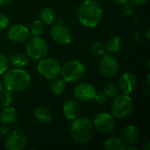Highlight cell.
Here are the masks:
<instances>
[{
	"instance_id": "21",
	"label": "cell",
	"mask_w": 150,
	"mask_h": 150,
	"mask_svg": "<svg viewBox=\"0 0 150 150\" xmlns=\"http://www.w3.org/2000/svg\"><path fill=\"white\" fill-rule=\"evenodd\" d=\"M124 141L117 137H111L104 142V149L105 150H126Z\"/></svg>"
},
{
	"instance_id": "16",
	"label": "cell",
	"mask_w": 150,
	"mask_h": 150,
	"mask_svg": "<svg viewBox=\"0 0 150 150\" xmlns=\"http://www.w3.org/2000/svg\"><path fill=\"white\" fill-rule=\"evenodd\" d=\"M122 137L126 143H127L129 145L134 144L139 140L140 131L136 126H134V125L127 126L123 130Z\"/></svg>"
},
{
	"instance_id": "10",
	"label": "cell",
	"mask_w": 150,
	"mask_h": 150,
	"mask_svg": "<svg viewBox=\"0 0 150 150\" xmlns=\"http://www.w3.org/2000/svg\"><path fill=\"white\" fill-rule=\"evenodd\" d=\"M26 145V136L21 130L11 131L4 141V147L8 150H21Z\"/></svg>"
},
{
	"instance_id": "31",
	"label": "cell",
	"mask_w": 150,
	"mask_h": 150,
	"mask_svg": "<svg viewBox=\"0 0 150 150\" xmlns=\"http://www.w3.org/2000/svg\"><path fill=\"white\" fill-rule=\"evenodd\" d=\"M122 11H123V12H124L125 15L130 16V15H132V14L134 13V6H133L132 4L127 2L126 4H123V9H122Z\"/></svg>"
},
{
	"instance_id": "4",
	"label": "cell",
	"mask_w": 150,
	"mask_h": 150,
	"mask_svg": "<svg viewBox=\"0 0 150 150\" xmlns=\"http://www.w3.org/2000/svg\"><path fill=\"white\" fill-rule=\"evenodd\" d=\"M112 113L114 118L125 119L128 117L134 109V101L127 94L117 95L112 103Z\"/></svg>"
},
{
	"instance_id": "26",
	"label": "cell",
	"mask_w": 150,
	"mask_h": 150,
	"mask_svg": "<svg viewBox=\"0 0 150 150\" xmlns=\"http://www.w3.org/2000/svg\"><path fill=\"white\" fill-rule=\"evenodd\" d=\"M103 91L108 98H114L117 95H119V88L113 83L105 84Z\"/></svg>"
},
{
	"instance_id": "15",
	"label": "cell",
	"mask_w": 150,
	"mask_h": 150,
	"mask_svg": "<svg viewBox=\"0 0 150 150\" xmlns=\"http://www.w3.org/2000/svg\"><path fill=\"white\" fill-rule=\"evenodd\" d=\"M81 107L77 101L69 99L68 100L62 107V113L64 117L68 120H75L80 114Z\"/></svg>"
},
{
	"instance_id": "36",
	"label": "cell",
	"mask_w": 150,
	"mask_h": 150,
	"mask_svg": "<svg viewBox=\"0 0 150 150\" xmlns=\"http://www.w3.org/2000/svg\"><path fill=\"white\" fill-rule=\"evenodd\" d=\"M3 87H4V83H3V82L0 80V92L3 91Z\"/></svg>"
},
{
	"instance_id": "28",
	"label": "cell",
	"mask_w": 150,
	"mask_h": 150,
	"mask_svg": "<svg viewBox=\"0 0 150 150\" xmlns=\"http://www.w3.org/2000/svg\"><path fill=\"white\" fill-rule=\"evenodd\" d=\"M9 62V58L4 54H0V75H3L8 69Z\"/></svg>"
},
{
	"instance_id": "9",
	"label": "cell",
	"mask_w": 150,
	"mask_h": 150,
	"mask_svg": "<svg viewBox=\"0 0 150 150\" xmlns=\"http://www.w3.org/2000/svg\"><path fill=\"white\" fill-rule=\"evenodd\" d=\"M119 62L115 57L110 54H104L99 62V70L106 78L114 77L119 72Z\"/></svg>"
},
{
	"instance_id": "32",
	"label": "cell",
	"mask_w": 150,
	"mask_h": 150,
	"mask_svg": "<svg viewBox=\"0 0 150 150\" xmlns=\"http://www.w3.org/2000/svg\"><path fill=\"white\" fill-rule=\"evenodd\" d=\"M132 3L135 5H142V4H144L147 0H131Z\"/></svg>"
},
{
	"instance_id": "8",
	"label": "cell",
	"mask_w": 150,
	"mask_h": 150,
	"mask_svg": "<svg viewBox=\"0 0 150 150\" xmlns=\"http://www.w3.org/2000/svg\"><path fill=\"white\" fill-rule=\"evenodd\" d=\"M93 126L98 133L108 134L115 129L116 122L114 117L110 113L101 112L95 117Z\"/></svg>"
},
{
	"instance_id": "35",
	"label": "cell",
	"mask_w": 150,
	"mask_h": 150,
	"mask_svg": "<svg viewBox=\"0 0 150 150\" xmlns=\"http://www.w3.org/2000/svg\"><path fill=\"white\" fill-rule=\"evenodd\" d=\"M126 149L128 150H138L137 147H128V148H126Z\"/></svg>"
},
{
	"instance_id": "17",
	"label": "cell",
	"mask_w": 150,
	"mask_h": 150,
	"mask_svg": "<svg viewBox=\"0 0 150 150\" xmlns=\"http://www.w3.org/2000/svg\"><path fill=\"white\" fill-rule=\"evenodd\" d=\"M104 46L107 52L111 54L118 53L122 47V39L119 35H112L106 40Z\"/></svg>"
},
{
	"instance_id": "20",
	"label": "cell",
	"mask_w": 150,
	"mask_h": 150,
	"mask_svg": "<svg viewBox=\"0 0 150 150\" xmlns=\"http://www.w3.org/2000/svg\"><path fill=\"white\" fill-rule=\"evenodd\" d=\"M9 61L11 62V65L14 68L23 69L26 67L29 63V56L23 53H18L13 55H11L9 58Z\"/></svg>"
},
{
	"instance_id": "37",
	"label": "cell",
	"mask_w": 150,
	"mask_h": 150,
	"mask_svg": "<svg viewBox=\"0 0 150 150\" xmlns=\"http://www.w3.org/2000/svg\"><path fill=\"white\" fill-rule=\"evenodd\" d=\"M149 142H147V145L146 147H143V149H149Z\"/></svg>"
},
{
	"instance_id": "6",
	"label": "cell",
	"mask_w": 150,
	"mask_h": 150,
	"mask_svg": "<svg viewBox=\"0 0 150 150\" xmlns=\"http://www.w3.org/2000/svg\"><path fill=\"white\" fill-rule=\"evenodd\" d=\"M25 52L33 60H40L46 56L48 52L47 41L40 36H33L30 38L25 45Z\"/></svg>"
},
{
	"instance_id": "14",
	"label": "cell",
	"mask_w": 150,
	"mask_h": 150,
	"mask_svg": "<svg viewBox=\"0 0 150 150\" xmlns=\"http://www.w3.org/2000/svg\"><path fill=\"white\" fill-rule=\"evenodd\" d=\"M7 35L11 41L21 43L28 40L30 36V30L23 25L17 24L11 25L9 28L7 32Z\"/></svg>"
},
{
	"instance_id": "34",
	"label": "cell",
	"mask_w": 150,
	"mask_h": 150,
	"mask_svg": "<svg viewBox=\"0 0 150 150\" xmlns=\"http://www.w3.org/2000/svg\"><path fill=\"white\" fill-rule=\"evenodd\" d=\"M114 3H116V4H126L127 2H128L129 0H112Z\"/></svg>"
},
{
	"instance_id": "25",
	"label": "cell",
	"mask_w": 150,
	"mask_h": 150,
	"mask_svg": "<svg viewBox=\"0 0 150 150\" xmlns=\"http://www.w3.org/2000/svg\"><path fill=\"white\" fill-rule=\"evenodd\" d=\"M30 31L33 36H41L45 31V25L41 20H35L32 23Z\"/></svg>"
},
{
	"instance_id": "2",
	"label": "cell",
	"mask_w": 150,
	"mask_h": 150,
	"mask_svg": "<svg viewBox=\"0 0 150 150\" xmlns=\"http://www.w3.org/2000/svg\"><path fill=\"white\" fill-rule=\"evenodd\" d=\"M3 83L4 86L11 91H23L30 86L31 76L27 71L14 68L5 71Z\"/></svg>"
},
{
	"instance_id": "29",
	"label": "cell",
	"mask_w": 150,
	"mask_h": 150,
	"mask_svg": "<svg viewBox=\"0 0 150 150\" xmlns=\"http://www.w3.org/2000/svg\"><path fill=\"white\" fill-rule=\"evenodd\" d=\"M10 19L7 17V15L4 13H0V31L6 29L9 26Z\"/></svg>"
},
{
	"instance_id": "5",
	"label": "cell",
	"mask_w": 150,
	"mask_h": 150,
	"mask_svg": "<svg viewBox=\"0 0 150 150\" xmlns=\"http://www.w3.org/2000/svg\"><path fill=\"white\" fill-rule=\"evenodd\" d=\"M85 73L86 68L84 64L76 60L69 61L61 68V74L66 83L77 82L84 76Z\"/></svg>"
},
{
	"instance_id": "12",
	"label": "cell",
	"mask_w": 150,
	"mask_h": 150,
	"mask_svg": "<svg viewBox=\"0 0 150 150\" xmlns=\"http://www.w3.org/2000/svg\"><path fill=\"white\" fill-rule=\"evenodd\" d=\"M50 34L53 40L59 45H69L72 40L71 33L66 26L62 24L54 25L51 29Z\"/></svg>"
},
{
	"instance_id": "1",
	"label": "cell",
	"mask_w": 150,
	"mask_h": 150,
	"mask_svg": "<svg viewBox=\"0 0 150 150\" xmlns=\"http://www.w3.org/2000/svg\"><path fill=\"white\" fill-rule=\"evenodd\" d=\"M77 18L85 27H96L103 19L102 7L94 0H85L77 9Z\"/></svg>"
},
{
	"instance_id": "24",
	"label": "cell",
	"mask_w": 150,
	"mask_h": 150,
	"mask_svg": "<svg viewBox=\"0 0 150 150\" xmlns=\"http://www.w3.org/2000/svg\"><path fill=\"white\" fill-rule=\"evenodd\" d=\"M14 100V96L12 91L9 90H4L0 92V105L3 107L10 106Z\"/></svg>"
},
{
	"instance_id": "11",
	"label": "cell",
	"mask_w": 150,
	"mask_h": 150,
	"mask_svg": "<svg viewBox=\"0 0 150 150\" xmlns=\"http://www.w3.org/2000/svg\"><path fill=\"white\" fill-rule=\"evenodd\" d=\"M97 90L91 83H82L78 84L74 91L75 98L80 102H90L94 99Z\"/></svg>"
},
{
	"instance_id": "3",
	"label": "cell",
	"mask_w": 150,
	"mask_h": 150,
	"mask_svg": "<svg viewBox=\"0 0 150 150\" xmlns=\"http://www.w3.org/2000/svg\"><path fill=\"white\" fill-rule=\"evenodd\" d=\"M93 122L86 117H77L70 125L69 133L72 139L77 143H86L94 134Z\"/></svg>"
},
{
	"instance_id": "23",
	"label": "cell",
	"mask_w": 150,
	"mask_h": 150,
	"mask_svg": "<svg viewBox=\"0 0 150 150\" xmlns=\"http://www.w3.org/2000/svg\"><path fill=\"white\" fill-rule=\"evenodd\" d=\"M52 80H53L51 83L52 92L55 95H61L62 93H63L66 89V82L64 81V79L55 77Z\"/></svg>"
},
{
	"instance_id": "30",
	"label": "cell",
	"mask_w": 150,
	"mask_h": 150,
	"mask_svg": "<svg viewBox=\"0 0 150 150\" xmlns=\"http://www.w3.org/2000/svg\"><path fill=\"white\" fill-rule=\"evenodd\" d=\"M94 99H95L98 104H101V105H102V104H105V103L107 102L108 97L105 94L104 91H99V92L97 91Z\"/></svg>"
},
{
	"instance_id": "7",
	"label": "cell",
	"mask_w": 150,
	"mask_h": 150,
	"mask_svg": "<svg viewBox=\"0 0 150 150\" xmlns=\"http://www.w3.org/2000/svg\"><path fill=\"white\" fill-rule=\"evenodd\" d=\"M38 72L47 79L58 77L61 73V64L54 58H41L37 64Z\"/></svg>"
},
{
	"instance_id": "33",
	"label": "cell",
	"mask_w": 150,
	"mask_h": 150,
	"mask_svg": "<svg viewBox=\"0 0 150 150\" xmlns=\"http://www.w3.org/2000/svg\"><path fill=\"white\" fill-rule=\"evenodd\" d=\"M13 0H0V6H6L10 4Z\"/></svg>"
},
{
	"instance_id": "27",
	"label": "cell",
	"mask_w": 150,
	"mask_h": 150,
	"mask_svg": "<svg viewBox=\"0 0 150 150\" xmlns=\"http://www.w3.org/2000/svg\"><path fill=\"white\" fill-rule=\"evenodd\" d=\"M91 52L94 55L99 57V56H103L104 54H105V46L99 42V41H97V42H94L92 45H91Z\"/></svg>"
},
{
	"instance_id": "18",
	"label": "cell",
	"mask_w": 150,
	"mask_h": 150,
	"mask_svg": "<svg viewBox=\"0 0 150 150\" xmlns=\"http://www.w3.org/2000/svg\"><path fill=\"white\" fill-rule=\"evenodd\" d=\"M35 119L41 124H48L52 120L51 111L46 106H39L34 111Z\"/></svg>"
},
{
	"instance_id": "22",
	"label": "cell",
	"mask_w": 150,
	"mask_h": 150,
	"mask_svg": "<svg viewBox=\"0 0 150 150\" xmlns=\"http://www.w3.org/2000/svg\"><path fill=\"white\" fill-rule=\"evenodd\" d=\"M40 18L46 25H54L57 21V15L52 8L46 7L40 12Z\"/></svg>"
},
{
	"instance_id": "13",
	"label": "cell",
	"mask_w": 150,
	"mask_h": 150,
	"mask_svg": "<svg viewBox=\"0 0 150 150\" xmlns=\"http://www.w3.org/2000/svg\"><path fill=\"white\" fill-rule=\"evenodd\" d=\"M137 87V78L130 72L123 73L119 79V89L123 94L133 93Z\"/></svg>"
},
{
	"instance_id": "19",
	"label": "cell",
	"mask_w": 150,
	"mask_h": 150,
	"mask_svg": "<svg viewBox=\"0 0 150 150\" xmlns=\"http://www.w3.org/2000/svg\"><path fill=\"white\" fill-rule=\"evenodd\" d=\"M18 117V112L13 107H5L0 112V122L4 125H9L13 123Z\"/></svg>"
}]
</instances>
